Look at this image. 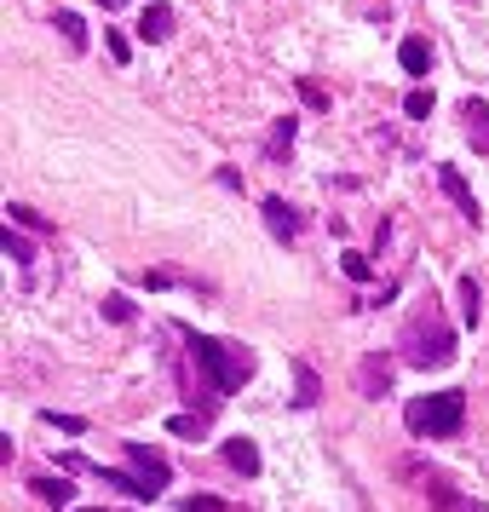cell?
Masks as SVG:
<instances>
[{
    "label": "cell",
    "mask_w": 489,
    "mask_h": 512,
    "mask_svg": "<svg viewBox=\"0 0 489 512\" xmlns=\"http://www.w3.org/2000/svg\"><path fill=\"white\" fill-rule=\"evenodd\" d=\"M185 346H190V357L208 369V386L219 397H231V392H242L248 380H254V351L248 346H231V340H213V334H185Z\"/></svg>",
    "instance_id": "obj_1"
},
{
    "label": "cell",
    "mask_w": 489,
    "mask_h": 512,
    "mask_svg": "<svg viewBox=\"0 0 489 512\" xmlns=\"http://www.w3.org/2000/svg\"><path fill=\"white\" fill-rule=\"evenodd\" d=\"M403 426H409L415 438H455V432H466V392L449 386V392L403 403Z\"/></svg>",
    "instance_id": "obj_2"
},
{
    "label": "cell",
    "mask_w": 489,
    "mask_h": 512,
    "mask_svg": "<svg viewBox=\"0 0 489 512\" xmlns=\"http://www.w3.org/2000/svg\"><path fill=\"white\" fill-rule=\"evenodd\" d=\"M397 351H403V363H415V369H443V363H455V328L426 305L420 317H409Z\"/></svg>",
    "instance_id": "obj_3"
},
{
    "label": "cell",
    "mask_w": 489,
    "mask_h": 512,
    "mask_svg": "<svg viewBox=\"0 0 489 512\" xmlns=\"http://www.w3.org/2000/svg\"><path fill=\"white\" fill-rule=\"evenodd\" d=\"M121 455H127V466H133V472H139V478H150V484H156V495H162V489H167V478H173V466H167L162 455H156V449H150V443L127 438V443H121Z\"/></svg>",
    "instance_id": "obj_4"
},
{
    "label": "cell",
    "mask_w": 489,
    "mask_h": 512,
    "mask_svg": "<svg viewBox=\"0 0 489 512\" xmlns=\"http://www.w3.org/2000/svg\"><path fill=\"white\" fill-rule=\"evenodd\" d=\"M357 392L363 397H386L392 392V363H386V357H357Z\"/></svg>",
    "instance_id": "obj_5"
},
{
    "label": "cell",
    "mask_w": 489,
    "mask_h": 512,
    "mask_svg": "<svg viewBox=\"0 0 489 512\" xmlns=\"http://www.w3.org/2000/svg\"><path fill=\"white\" fill-rule=\"evenodd\" d=\"M259 213H265V225H271V236H277V242H294V236H300V213L288 208L282 196H265V202H259Z\"/></svg>",
    "instance_id": "obj_6"
},
{
    "label": "cell",
    "mask_w": 489,
    "mask_h": 512,
    "mask_svg": "<svg viewBox=\"0 0 489 512\" xmlns=\"http://www.w3.org/2000/svg\"><path fill=\"white\" fill-rule=\"evenodd\" d=\"M173 18H179V12H173L167 0H150L139 12V35L144 41H167V35H173Z\"/></svg>",
    "instance_id": "obj_7"
},
{
    "label": "cell",
    "mask_w": 489,
    "mask_h": 512,
    "mask_svg": "<svg viewBox=\"0 0 489 512\" xmlns=\"http://www.w3.org/2000/svg\"><path fill=\"white\" fill-rule=\"evenodd\" d=\"M294 133H300V121H294V116H277V121H271V133H265V162H288Z\"/></svg>",
    "instance_id": "obj_8"
},
{
    "label": "cell",
    "mask_w": 489,
    "mask_h": 512,
    "mask_svg": "<svg viewBox=\"0 0 489 512\" xmlns=\"http://www.w3.org/2000/svg\"><path fill=\"white\" fill-rule=\"evenodd\" d=\"M438 185H443V196L455 202V208L478 225V202H472V190H466V179H461V167H438Z\"/></svg>",
    "instance_id": "obj_9"
},
{
    "label": "cell",
    "mask_w": 489,
    "mask_h": 512,
    "mask_svg": "<svg viewBox=\"0 0 489 512\" xmlns=\"http://www.w3.org/2000/svg\"><path fill=\"white\" fill-rule=\"evenodd\" d=\"M461 110H466V139H472V150L489 156V104L484 98H466Z\"/></svg>",
    "instance_id": "obj_10"
},
{
    "label": "cell",
    "mask_w": 489,
    "mask_h": 512,
    "mask_svg": "<svg viewBox=\"0 0 489 512\" xmlns=\"http://www.w3.org/2000/svg\"><path fill=\"white\" fill-rule=\"evenodd\" d=\"M397 64L409 75H426L432 70V41L426 35H403V47H397Z\"/></svg>",
    "instance_id": "obj_11"
},
{
    "label": "cell",
    "mask_w": 489,
    "mask_h": 512,
    "mask_svg": "<svg viewBox=\"0 0 489 512\" xmlns=\"http://www.w3.org/2000/svg\"><path fill=\"white\" fill-rule=\"evenodd\" d=\"M225 461H231L242 478H259V466H265V461H259V449H254L248 438H231V443H225Z\"/></svg>",
    "instance_id": "obj_12"
},
{
    "label": "cell",
    "mask_w": 489,
    "mask_h": 512,
    "mask_svg": "<svg viewBox=\"0 0 489 512\" xmlns=\"http://www.w3.org/2000/svg\"><path fill=\"white\" fill-rule=\"evenodd\" d=\"M294 380H300V386H294V403H300V409H317V397H323L317 369H311V363H294Z\"/></svg>",
    "instance_id": "obj_13"
},
{
    "label": "cell",
    "mask_w": 489,
    "mask_h": 512,
    "mask_svg": "<svg viewBox=\"0 0 489 512\" xmlns=\"http://www.w3.org/2000/svg\"><path fill=\"white\" fill-rule=\"evenodd\" d=\"M35 495H41V501H52V507H70L75 484H70V478H52V472H41V478H35Z\"/></svg>",
    "instance_id": "obj_14"
},
{
    "label": "cell",
    "mask_w": 489,
    "mask_h": 512,
    "mask_svg": "<svg viewBox=\"0 0 489 512\" xmlns=\"http://www.w3.org/2000/svg\"><path fill=\"white\" fill-rule=\"evenodd\" d=\"M52 24L64 29V41H70L75 52H87V18H81V12H70V6H58V18H52Z\"/></svg>",
    "instance_id": "obj_15"
},
{
    "label": "cell",
    "mask_w": 489,
    "mask_h": 512,
    "mask_svg": "<svg viewBox=\"0 0 489 512\" xmlns=\"http://www.w3.org/2000/svg\"><path fill=\"white\" fill-rule=\"evenodd\" d=\"M167 432H173V438H185V443H202V438H208V415H173V420H167Z\"/></svg>",
    "instance_id": "obj_16"
},
{
    "label": "cell",
    "mask_w": 489,
    "mask_h": 512,
    "mask_svg": "<svg viewBox=\"0 0 489 512\" xmlns=\"http://www.w3.org/2000/svg\"><path fill=\"white\" fill-rule=\"evenodd\" d=\"M0 248H6V259H18V265H29V259H35V242H29V236H18L12 225L0 231Z\"/></svg>",
    "instance_id": "obj_17"
},
{
    "label": "cell",
    "mask_w": 489,
    "mask_h": 512,
    "mask_svg": "<svg viewBox=\"0 0 489 512\" xmlns=\"http://www.w3.org/2000/svg\"><path fill=\"white\" fill-rule=\"evenodd\" d=\"M478 311H484V300H478V282L461 277V323H466V328H478Z\"/></svg>",
    "instance_id": "obj_18"
},
{
    "label": "cell",
    "mask_w": 489,
    "mask_h": 512,
    "mask_svg": "<svg viewBox=\"0 0 489 512\" xmlns=\"http://www.w3.org/2000/svg\"><path fill=\"white\" fill-rule=\"evenodd\" d=\"M403 116H409V121H426V116H432V93H409Z\"/></svg>",
    "instance_id": "obj_19"
},
{
    "label": "cell",
    "mask_w": 489,
    "mask_h": 512,
    "mask_svg": "<svg viewBox=\"0 0 489 512\" xmlns=\"http://www.w3.org/2000/svg\"><path fill=\"white\" fill-rule=\"evenodd\" d=\"M41 420H47V426H58V432H87V420H81V415H58V409H47Z\"/></svg>",
    "instance_id": "obj_20"
},
{
    "label": "cell",
    "mask_w": 489,
    "mask_h": 512,
    "mask_svg": "<svg viewBox=\"0 0 489 512\" xmlns=\"http://www.w3.org/2000/svg\"><path fill=\"white\" fill-rule=\"evenodd\" d=\"M104 317H110V323H133L139 311H133V300H104Z\"/></svg>",
    "instance_id": "obj_21"
},
{
    "label": "cell",
    "mask_w": 489,
    "mask_h": 512,
    "mask_svg": "<svg viewBox=\"0 0 489 512\" xmlns=\"http://www.w3.org/2000/svg\"><path fill=\"white\" fill-rule=\"evenodd\" d=\"M185 512H231V507H225L219 495H190V501H185Z\"/></svg>",
    "instance_id": "obj_22"
},
{
    "label": "cell",
    "mask_w": 489,
    "mask_h": 512,
    "mask_svg": "<svg viewBox=\"0 0 489 512\" xmlns=\"http://www.w3.org/2000/svg\"><path fill=\"white\" fill-rule=\"evenodd\" d=\"M12 219H18V225H35V231H47V219L29 208V202H12Z\"/></svg>",
    "instance_id": "obj_23"
},
{
    "label": "cell",
    "mask_w": 489,
    "mask_h": 512,
    "mask_svg": "<svg viewBox=\"0 0 489 512\" xmlns=\"http://www.w3.org/2000/svg\"><path fill=\"white\" fill-rule=\"evenodd\" d=\"M104 47H110V58H116V64H127V58H133V47H127V35H116V29L104 35Z\"/></svg>",
    "instance_id": "obj_24"
},
{
    "label": "cell",
    "mask_w": 489,
    "mask_h": 512,
    "mask_svg": "<svg viewBox=\"0 0 489 512\" xmlns=\"http://www.w3.org/2000/svg\"><path fill=\"white\" fill-rule=\"evenodd\" d=\"M340 265H346V277H351V282H369V259H363V254H346Z\"/></svg>",
    "instance_id": "obj_25"
},
{
    "label": "cell",
    "mask_w": 489,
    "mask_h": 512,
    "mask_svg": "<svg viewBox=\"0 0 489 512\" xmlns=\"http://www.w3.org/2000/svg\"><path fill=\"white\" fill-rule=\"evenodd\" d=\"M300 98H305V104H317V110H323V104H328V98H323V87H317V81H300Z\"/></svg>",
    "instance_id": "obj_26"
},
{
    "label": "cell",
    "mask_w": 489,
    "mask_h": 512,
    "mask_svg": "<svg viewBox=\"0 0 489 512\" xmlns=\"http://www.w3.org/2000/svg\"><path fill=\"white\" fill-rule=\"evenodd\" d=\"M98 6H104V12H121V6H127V0H98Z\"/></svg>",
    "instance_id": "obj_27"
},
{
    "label": "cell",
    "mask_w": 489,
    "mask_h": 512,
    "mask_svg": "<svg viewBox=\"0 0 489 512\" xmlns=\"http://www.w3.org/2000/svg\"><path fill=\"white\" fill-rule=\"evenodd\" d=\"M75 512H98V507H75Z\"/></svg>",
    "instance_id": "obj_28"
}]
</instances>
